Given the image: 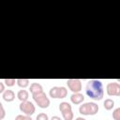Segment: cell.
Instances as JSON below:
<instances>
[{
    "label": "cell",
    "mask_w": 120,
    "mask_h": 120,
    "mask_svg": "<svg viewBox=\"0 0 120 120\" xmlns=\"http://www.w3.org/2000/svg\"><path fill=\"white\" fill-rule=\"evenodd\" d=\"M83 100H84V96L81 93H73L70 97V101L75 105L82 103Z\"/></svg>",
    "instance_id": "9c48e42d"
},
{
    "label": "cell",
    "mask_w": 120,
    "mask_h": 120,
    "mask_svg": "<svg viewBox=\"0 0 120 120\" xmlns=\"http://www.w3.org/2000/svg\"><path fill=\"white\" fill-rule=\"evenodd\" d=\"M15 120H32V118H31V116H29V115L19 114V115H17V116L15 117Z\"/></svg>",
    "instance_id": "ac0fdd59"
},
{
    "label": "cell",
    "mask_w": 120,
    "mask_h": 120,
    "mask_svg": "<svg viewBox=\"0 0 120 120\" xmlns=\"http://www.w3.org/2000/svg\"><path fill=\"white\" fill-rule=\"evenodd\" d=\"M2 98H3V99L5 101L10 102L15 98V93L12 90H9V89L5 90V92L2 94Z\"/></svg>",
    "instance_id": "30bf717a"
},
{
    "label": "cell",
    "mask_w": 120,
    "mask_h": 120,
    "mask_svg": "<svg viewBox=\"0 0 120 120\" xmlns=\"http://www.w3.org/2000/svg\"><path fill=\"white\" fill-rule=\"evenodd\" d=\"M51 120H62L59 116H56V115H54V116H52V118H51Z\"/></svg>",
    "instance_id": "44dd1931"
},
{
    "label": "cell",
    "mask_w": 120,
    "mask_h": 120,
    "mask_svg": "<svg viewBox=\"0 0 120 120\" xmlns=\"http://www.w3.org/2000/svg\"><path fill=\"white\" fill-rule=\"evenodd\" d=\"M32 97H33V99L35 100V102L38 104V106L39 108L46 109V108L49 107L50 99H49V98H47V96H46V94L44 92L34 94V95H32Z\"/></svg>",
    "instance_id": "3957f363"
},
{
    "label": "cell",
    "mask_w": 120,
    "mask_h": 120,
    "mask_svg": "<svg viewBox=\"0 0 120 120\" xmlns=\"http://www.w3.org/2000/svg\"><path fill=\"white\" fill-rule=\"evenodd\" d=\"M17 84L22 88H25L29 84V80L28 79H17Z\"/></svg>",
    "instance_id": "5bb4252c"
},
{
    "label": "cell",
    "mask_w": 120,
    "mask_h": 120,
    "mask_svg": "<svg viewBox=\"0 0 120 120\" xmlns=\"http://www.w3.org/2000/svg\"><path fill=\"white\" fill-rule=\"evenodd\" d=\"M36 120H49V117H48V115H47L46 113L40 112V113H38V114L37 115Z\"/></svg>",
    "instance_id": "e0dca14e"
},
{
    "label": "cell",
    "mask_w": 120,
    "mask_h": 120,
    "mask_svg": "<svg viewBox=\"0 0 120 120\" xmlns=\"http://www.w3.org/2000/svg\"><path fill=\"white\" fill-rule=\"evenodd\" d=\"M20 111L22 112H23L25 115L31 116L32 114H34V112L36 111V108H35V105L31 101L27 100V101L21 102V104H20Z\"/></svg>",
    "instance_id": "8992f818"
},
{
    "label": "cell",
    "mask_w": 120,
    "mask_h": 120,
    "mask_svg": "<svg viewBox=\"0 0 120 120\" xmlns=\"http://www.w3.org/2000/svg\"><path fill=\"white\" fill-rule=\"evenodd\" d=\"M6 112H5V109L3 107V104L0 103V120H3V118L5 117Z\"/></svg>",
    "instance_id": "d6986e66"
},
{
    "label": "cell",
    "mask_w": 120,
    "mask_h": 120,
    "mask_svg": "<svg viewBox=\"0 0 120 120\" xmlns=\"http://www.w3.org/2000/svg\"><path fill=\"white\" fill-rule=\"evenodd\" d=\"M17 98L18 99L21 101V102H23V101H27L28 98H29V93L28 91L26 90H20L18 93H17Z\"/></svg>",
    "instance_id": "7c38bea8"
},
{
    "label": "cell",
    "mask_w": 120,
    "mask_h": 120,
    "mask_svg": "<svg viewBox=\"0 0 120 120\" xmlns=\"http://www.w3.org/2000/svg\"><path fill=\"white\" fill-rule=\"evenodd\" d=\"M117 82H120V79H118V80H117Z\"/></svg>",
    "instance_id": "603a6c76"
},
{
    "label": "cell",
    "mask_w": 120,
    "mask_h": 120,
    "mask_svg": "<svg viewBox=\"0 0 120 120\" xmlns=\"http://www.w3.org/2000/svg\"><path fill=\"white\" fill-rule=\"evenodd\" d=\"M30 92L32 93V95L34 94H37V93H40V92H43V88H42V85L38 82H33L31 85H30Z\"/></svg>",
    "instance_id": "8fae6325"
},
{
    "label": "cell",
    "mask_w": 120,
    "mask_h": 120,
    "mask_svg": "<svg viewBox=\"0 0 120 120\" xmlns=\"http://www.w3.org/2000/svg\"><path fill=\"white\" fill-rule=\"evenodd\" d=\"M67 84L69 90L73 93H80L82 90V82L78 79H68L67 80Z\"/></svg>",
    "instance_id": "52a82bcc"
},
{
    "label": "cell",
    "mask_w": 120,
    "mask_h": 120,
    "mask_svg": "<svg viewBox=\"0 0 120 120\" xmlns=\"http://www.w3.org/2000/svg\"><path fill=\"white\" fill-rule=\"evenodd\" d=\"M75 120H86V119H84V118H82V117H77Z\"/></svg>",
    "instance_id": "7402d4cb"
},
{
    "label": "cell",
    "mask_w": 120,
    "mask_h": 120,
    "mask_svg": "<svg viewBox=\"0 0 120 120\" xmlns=\"http://www.w3.org/2000/svg\"><path fill=\"white\" fill-rule=\"evenodd\" d=\"M98 112V105L95 102H86L80 106L79 112L82 115H95Z\"/></svg>",
    "instance_id": "7a4b0ae2"
},
{
    "label": "cell",
    "mask_w": 120,
    "mask_h": 120,
    "mask_svg": "<svg viewBox=\"0 0 120 120\" xmlns=\"http://www.w3.org/2000/svg\"><path fill=\"white\" fill-rule=\"evenodd\" d=\"M86 95L94 100H101L104 96L103 84L99 80H90L85 87Z\"/></svg>",
    "instance_id": "6da1fadb"
},
{
    "label": "cell",
    "mask_w": 120,
    "mask_h": 120,
    "mask_svg": "<svg viewBox=\"0 0 120 120\" xmlns=\"http://www.w3.org/2000/svg\"><path fill=\"white\" fill-rule=\"evenodd\" d=\"M49 95L52 98H64L68 95V90L64 86H53L50 89Z\"/></svg>",
    "instance_id": "5b68a950"
},
{
    "label": "cell",
    "mask_w": 120,
    "mask_h": 120,
    "mask_svg": "<svg viewBox=\"0 0 120 120\" xmlns=\"http://www.w3.org/2000/svg\"><path fill=\"white\" fill-rule=\"evenodd\" d=\"M106 91L109 96H120V84L117 82H109L106 86Z\"/></svg>",
    "instance_id": "ba28073f"
},
{
    "label": "cell",
    "mask_w": 120,
    "mask_h": 120,
    "mask_svg": "<svg viewBox=\"0 0 120 120\" xmlns=\"http://www.w3.org/2000/svg\"><path fill=\"white\" fill-rule=\"evenodd\" d=\"M103 106H104L105 110L110 111V110H112V109L113 108V106H114V101H113L112 99H111V98H107V99H105V101H104V103H103Z\"/></svg>",
    "instance_id": "4fadbf2b"
},
{
    "label": "cell",
    "mask_w": 120,
    "mask_h": 120,
    "mask_svg": "<svg viewBox=\"0 0 120 120\" xmlns=\"http://www.w3.org/2000/svg\"><path fill=\"white\" fill-rule=\"evenodd\" d=\"M59 110L63 115L64 120H72L73 119V112L71 109V105L68 102L63 101L59 104Z\"/></svg>",
    "instance_id": "277c9868"
},
{
    "label": "cell",
    "mask_w": 120,
    "mask_h": 120,
    "mask_svg": "<svg viewBox=\"0 0 120 120\" xmlns=\"http://www.w3.org/2000/svg\"><path fill=\"white\" fill-rule=\"evenodd\" d=\"M5 92V85H4V82H0V93H4Z\"/></svg>",
    "instance_id": "ffe728a7"
},
{
    "label": "cell",
    "mask_w": 120,
    "mask_h": 120,
    "mask_svg": "<svg viewBox=\"0 0 120 120\" xmlns=\"http://www.w3.org/2000/svg\"><path fill=\"white\" fill-rule=\"evenodd\" d=\"M4 82L7 86H13L15 84V82H17V80H15V79H5Z\"/></svg>",
    "instance_id": "2e32d148"
},
{
    "label": "cell",
    "mask_w": 120,
    "mask_h": 120,
    "mask_svg": "<svg viewBox=\"0 0 120 120\" xmlns=\"http://www.w3.org/2000/svg\"><path fill=\"white\" fill-rule=\"evenodd\" d=\"M112 118L114 120H120V107L119 108H116L112 112Z\"/></svg>",
    "instance_id": "9a60e30c"
}]
</instances>
